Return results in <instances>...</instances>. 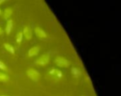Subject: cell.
Listing matches in <instances>:
<instances>
[{
  "label": "cell",
  "mask_w": 121,
  "mask_h": 96,
  "mask_svg": "<svg viewBox=\"0 0 121 96\" xmlns=\"http://www.w3.org/2000/svg\"><path fill=\"white\" fill-rule=\"evenodd\" d=\"M71 72H72V76H73L74 78H79V76H82V71H81L78 68L72 67V69H71Z\"/></svg>",
  "instance_id": "9"
},
{
  "label": "cell",
  "mask_w": 121,
  "mask_h": 96,
  "mask_svg": "<svg viewBox=\"0 0 121 96\" xmlns=\"http://www.w3.org/2000/svg\"><path fill=\"white\" fill-rule=\"evenodd\" d=\"M23 33L21 31H19L18 33H17V35H16V42L20 45L23 40Z\"/></svg>",
  "instance_id": "12"
},
{
  "label": "cell",
  "mask_w": 121,
  "mask_h": 96,
  "mask_svg": "<svg viewBox=\"0 0 121 96\" xmlns=\"http://www.w3.org/2000/svg\"><path fill=\"white\" fill-rule=\"evenodd\" d=\"M2 33H3V30H2L1 28L0 27V35H2Z\"/></svg>",
  "instance_id": "15"
},
{
  "label": "cell",
  "mask_w": 121,
  "mask_h": 96,
  "mask_svg": "<svg viewBox=\"0 0 121 96\" xmlns=\"http://www.w3.org/2000/svg\"><path fill=\"white\" fill-rule=\"evenodd\" d=\"M22 33H23V35L25 36V38L27 40H30L32 38V31H31V29L29 26L24 27Z\"/></svg>",
  "instance_id": "6"
},
{
  "label": "cell",
  "mask_w": 121,
  "mask_h": 96,
  "mask_svg": "<svg viewBox=\"0 0 121 96\" xmlns=\"http://www.w3.org/2000/svg\"><path fill=\"white\" fill-rule=\"evenodd\" d=\"M12 28H13V21L11 19H8L6 22V28H5L6 33L7 35H9L12 31Z\"/></svg>",
  "instance_id": "8"
},
{
  "label": "cell",
  "mask_w": 121,
  "mask_h": 96,
  "mask_svg": "<svg viewBox=\"0 0 121 96\" xmlns=\"http://www.w3.org/2000/svg\"><path fill=\"white\" fill-rule=\"evenodd\" d=\"M5 96V95H2V96Z\"/></svg>",
  "instance_id": "18"
},
{
  "label": "cell",
  "mask_w": 121,
  "mask_h": 96,
  "mask_svg": "<svg viewBox=\"0 0 121 96\" xmlns=\"http://www.w3.org/2000/svg\"><path fill=\"white\" fill-rule=\"evenodd\" d=\"M0 69L2 71H7V67H6V64L1 60H0Z\"/></svg>",
  "instance_id": "14"
},
{
  "label": "cell",
  "mask_w": 121,
  "mask_h": 96,
  "mask_svg": "<svg viewBox=\"0 0 121 96\" xmlns=\"http://www.w3.org/2000/svg\"><path fill=\"white\" fill-rule=\"evenodd\" d=\"M49 74H50V75H51L52 76H55V77H56L57 79H61L63 76L62 72L60 70L57 69H52L49 71Z\"/></svg>",
  "instance_id": "5"
},
{
  "label": "cell",
  "mask_w": 121,
  "mask_h": 96,
  "mask_svg": "<svg viewBox=\"0 0 121 96\" xmlns=\"http://www.w3.org/2000/svg\"><path fill=\"white\" fill-rule=\"evenodd\" d=\"M34 32H35L36 36L40 38H47L46 33L40 27H35L34 29Z\"/></svg>",
  "instance_id": "4"
},
{
  "label": "cell",
  "mask_w": 121,
  "mask_h": 96,
  "mask_svg": "<svg viewBox=\"0 0 121 96\" xmlns=\"http://www.w3.org/2000/svg\"><path fill=\"white\" fill-rule=\"evenodd\" d=\"M4 1H5L4 0H0V5H1V4H2Z\"/></svg>",
  "instance_id": "16"
},
{
  "label": "cell",
  "mask_w": 121,
  "mask_h": 96,
  "mask_svg": "<svg viewBox=\"0 0 121 96\" xmlns=\"http://www.w3.org/2000/svg\"><path fill=\"white\" fill-rule=\"evenodd\" d=\"M1 10L0 9V15H1Z\"/></svg>",
  "instance_id": "17"
},
{
  "label": "cell",
  "mask_w": 121,
  "mask_h": 96,
  "mask_svg": "<svg viewBox=\"0 0 121 96\" xmlns=\"http://www.w3.org/2000/svg\"></svg>",
  "instance_id": "19"
},
{
  "label": "cell",
  "mask_w": 121,
  "mask_h": 96,
  "mask_svg": "<svg viewBox=\"0 0 121 96\" xmlns=\"http://www.w3.org/2000/svg\"><path fill=\"white\" fill-rule=\"evenodd\" d=\"M26 74H27V76H28V78H30L33 81H38L40 78V73L38 71H36L33 69H31V68L27 70Z\"/></svg>",
  "instance_id": "3"
},
{
  "label": "cell",
  "mask_w": 121,
  "mask_h": 96,
  "mask_svg": "<svg viewBox=\"0 0 121 96\" xmlns=\"http://www.w3.org/2000/svg\"><path fill=\"white\" fill-rule=\"evenodd\" d=\"M50 55L45 54L40 56L38 59H36L35 61V63L36 65H38V66H45L50 62Z\"/></svg>",
  "instance_id": "2"
},
{
  "label": "cell",
  "mask_w": 121,
  "mask_h": 96,
  "mask_svg": "<svg viewBox=\"0 0 121 96\" xmlns=\"http://www.w3.org/2000/svg\"><path fill=\"white\" fill-rule=\"evenodd\" d=\"M9 80V77L6 74L0 72V82H6Z\"/></svg>",
  "instance_id": "13"
},
{
  "label": "cell",
  "mask_w": 121,
  "mask_h": 96,
  "mask_svg": "<svg viewBox=\"0 0 121 96\" xmlns=\"http://www.w3.org/2000/svg\"><path fill=\"white\" fill-rule=\"evenodd\" d=\"M13 13V10L11 8H6L5 10H4V18L5 19H8Z\"/></svg>",
  "instance_id": "11"
},
{
  "label": "cell",
  "mask_w": 121,
  "mask_h": 96,
  "mask_svg": "<svg viewBox=\"0 0 121 96\" xmlns=\"http://www.w3.org/2000/svg\"><path fill=\"white\" fill-rule=\"evenodd\" d=\"M55 64L59 67L67 68L70 65V62L62 57H57L55 59Z\"/></svg>",
  "instance_id": "1"
},
{
  "label": "cell",
  "mask_w": 121,
  "mask_h": 96,
  "mask_svg": "<svg viewBox=\"0 0 121 96\" xmlns=\"http://www.w3.org/2000/svg\"><path fill=\"white\" fill-rule=\"evenodd\" d=\"M40 52V48L38 46H35L32 48H30L29 50H28V54L29 57H33V56H36L38 54V53Z\"/></svg>",
  "instance_id": "7"
},
{
  "label": "cell",
  "mask_w": 121,
  "mask_h": 96,
  "mask_svg": "<svg viewBox=\"0 0 121 96\" xmlns=\"http://www.w3.org/2000/svg\"><path fill=\"white\" fill-rule=\"evenodd\" d=\"M4 47L6 49V50H7L9 53H11L12 54H15V49L11 45H10L9 43H4Z\"/></svg>",
  "instance_id": "10"
}]
</instances>
